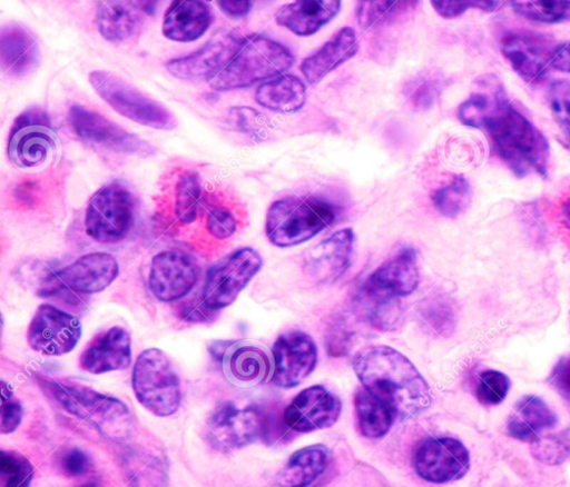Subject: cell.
I'll use <instances>...</instances> for the list:
<instances>
[{"label":"cell","mask_w":570,"mask_h":487,"mask_svg":"<svg viewBox=\"0 0 570 487\" xmlns=\"http://www.w3.org/2000/svg\"><path fill=\"white\" fill-rule=\"evenodd\" d=\"M363 387L385 401L395 418H409L425 410L431 402L430 388L415 366L389 346H371L353 361Z\"/></svg>","instance_id":"1"},{"label":"cell","mask_w":570,"mask_h":487,"mask_svg":"<svg viewBox=\"0 0 570 487\" xmlns=\"http://www.w3.org/2000/svg\"><path fill=\"white\" fill-rule=\"evenodd\" d=\"M497 156L518 177L539 175L549 169L550 147L544 135L508 100L485 120Z\"/></svg>","instance_id":"2"},{"label":"cell","mask_w":570,"mask_h":487,"mask_svg":"<svg viewBox=\"0 0 570 487\" xmlns=\"http://www.w3.org/2000/svg\"><path fill=\"white\" fill-rule=\"evenodd\" d=\"M337 209L331 202L307 196H287L268 208L265 232L271 244L293 247L303 244L330 227Z\"/></svg>","instance_id":"3"},{"label":"cell","mask_w":570,"mask_h":487,"mask_svg":"<svg viewBox=\"0 0 570 487\" xmlns=\"http://www.w3.org/2000/svg\"><path fill=\"white\" fill-rule=\"evenodd\" d=\"M47 387L65 410L87 421L106 438L122 443L131 436L132 417L120 399L77 384L48 381Z\"/></svg>","instance_id":"4"},{"label":"cell","mask_w":570,"mask_h":487,"mask_svg":"<svg viewBox=\"0 0 570 487\" xmlns=\"http://www.w3.org/2000/svg\"><path fill=\"white\" fill-rule=\"evenodd\" d=\"M294 62L292 52L268 38L249 34L227 67L209 81L218 91L245 88L282 74Z\"/></svg>","instance_id":"5"},{"label":"cell","mask_w":570,"mask_h":487,"mask_svg":"<svg viewBox=\"0 0 570 487\" xmlns=\"http://www.w3.org/2000/svg\"><path fill=\"white\" fill-rule=\"evenodd\" d=\"M131 385L139 404L155 416H170L180 405L178 375L170 359L158 348H148L138 355Z\"/></svg>","instance_id":"6"},{"label":"cell","mask_w":570,"mask_h":487,"mask_svg":"<svg viewBox=\"0 0 570 487\" xmlns=\"http://www.w3.org/2000/svg\"><path fill=\"white\" fill-rule=\"evenodd\" d=\"M88 79L98 96L121 116L154 129L177 127L171 111L115 73L94 70Z\"/></svg>","instance_id":"7"},{"label":"cell","mask_w":570,"mask_h":487,"mask_svg":"<svg viewBox=\"0 0 570 487\" xmlns=\"http://www.w3.org/2000/svg\"><path fill=\"white\" fill-rule=\"evenodd\" d=\"M58 140L48 113L40 108H29L17 116L11 126L9 159L23 170L43 167L55 159Z\"/></svg>","instance_id":"8"},{"label":"cell","mask_w":570,"mask_h":487,"mask_svg":"<svg viewBox=\"0 0 570 487\" xmlns=\"http://www.w3.org/2000/svg\"><path fill=\"white\" fill-rule=\"evenodd\" d=\"M134 222V198L121 183L111 182L92 195L85 212L86 233L100 244L124 240Z\"/></svg>","instance_id":"9"},{"label":"cell","mask_w":570,"mask_h":487,"mask_svg":"<svg viewBox=\"0 0 570 487\" xmlns=\"http://www.w3.org/2000/svg\"><path fill=\"white\" fill-rule=\"evenodd\" d=\"M262 266V257L250 247L236 249L220 258L207 272L203 304L214 311L228 307Z\"/></svg>","instance_id":"10"},{"label":"cell","mask_w":570,"mask_h":487,"mask_svg":"<svg viewBox=\"0 0 570 487\" xmlns=\"http://www.w3.org/2000/svg\"><path fill=\"white\" fill-rule=\"evenodd\" d=\"M68 123L80 140L98 149L139 157L153 156L156 151L148 141L79 105L69 108Z\"/></svg>","instance_id":"11"},{"label":"cell","mask_w":570,"mask_h":487,"mask_svg":"<svg viewBox=\"0 0 570 487\" xmlns=\"http://www.w3.org/2000/svg\"><path fill=\"white\" fill-rule=\"evenodd\" d=\"M207 438L218 450L230 451L268 434V417L257 407L223 402L206 423Z\"/></svg>","instance_id":"12"},{"label":"cell","mask_w":570,"mask_h":487,"mask_svg":"<svg viewBox=\"0 0 570 487\" xmlns=\"http://www.w3.org/2000/svg\"><path fill=\"white\" fill-rule=\"evenodd\" d=\"M245 39L235 29L219 31L193 53L167 61L166 69L185 81L212 80L234 59Z\"/></svg>","instance_id":"13"},{"label":"cell","mask_w":570,"mask_h":487,"mask_svg":"<svg viewBox=\"0 0 570 487\" xmlns=\"http://www.w3.org/2000/svg\"><path fill=\"white\" fill-rule=\"evenodd\" d=\"M80 337L79 319L50 304L38 306L27 329L30 348L46 356L70 352Z\"/></svg>","instance_id":"14"},{"label":"cell","mask_w":570,"mask_h":487,"mask_svg":"<svg viewBox=\"0 0 570 487\" xmlns=\"http://www.w3.org/2000/svg\"><path fill=\"white\" fill-rule=\"evenodd\" d=\"M413 464L426 481L444 484L462 478L470 468L466 447L452 437H430L415 449Z\"/></svg>","instance_id":"15"},{"label":"cell","mask_w":570,"mask_h":487,"mask_svg":"<svg viewBox=\"0 0 570 487\" xmlns=\"http://www.w3.org/2000/svg\"><path fill=\"white\" fill-rule=\"evenodd\" d=\"M500 46L503 57L527 82L544 78L558 47L550 36L525 30L508 32Z\"/></svg>","instance_id":"16"},{"label":"cell","mask_w":570,"mask_h":487,"mask_svg":"<svg viewBox=\"0 0 570 487\" xmlns=\"http://www.w3.org/2000/svg\"><path fill=\"white\" fill-rule=\"evenodd\" d=\"M198 272L196 261L187 252L179 249L160 251L151 259L149 289L160 301L179 300L194 288Z\"/></svg>","instance_id":"17"},{"label":"cell","mask_w":570,"mask_h":487,"mask_svg":"<svg viewBox=\"0 0 570 487\" xmlns=\"http://www.w3.org/2000/svg\"><path fill=\"white\" fill-rule=\"evenodd\" d=\"M116 258L104 251L86 254L68 266L50 275L48 289L67 288L82 295L97 294L106 289L118 276Z\"/></svg>","instance_id":"18"},{"label":"cell","mask_w":570,"mask_h":487,"mask_svg":"<svg viewBox=\"0 0 570 487\" xmlns=\"http://www.w3.org/2000/svg\"><path fill=\"white\" fill-rule=\"evenodd\" d=\"M272 381L282 388L299 385L314 370L317 349L313 339L305 332H285L273 345Z\"/></svg>","instance_id":"19"},{"label":"cell","mask_w":570,"mask_h":487,"mask_svg":"<svg viewBox=\"0 0 570 487\" xmlns=\"http://www.w3.org/2000/svg\"><path fill=\"white\" fill-rule=\"evenodd\" d=\"M340 398L321 385L302 390L285 408V425L297 433H309L333 426L341 414Z\"/></svg>","instance_id":"20"},{"label":"cell","mask_w":570,"mask_h":487,"mask_svg":"<svg viewBox=\"0 0 570 487\" xmlns=\"http://www.w3.org/2000/svg\"><path fill=\"white\" fill-rule=\"evenodd\" d=\"M354 232L341 229L309 248L303 259V272L316 285L335 281L350 266L354 249Z\"/></svg>","instance_id":"21"},{"label":"cell","mask_w":570,"mask_h":487,"mask_svg":"<svg viewBox=\"0 0 570 487\" xmlns=\"http://www.w3.org/2000/svg\"><path fill=\"white\" fill-rule=\"evenodd\" d=\"M419 281L416 254L412 248H402L368 276L362 289L400 298L411 295L417 288Z\"/></svg>","instance_id":"22"},{"label":"cell","mask_w":570,"mask_h":487,"mask_svg":"<svg viewBox=\"0 0 570 487\" xmlns=\"http://www.w3.org/2000/svg\"><path fill=\"white\" fill-rule=\"evenodd\" d=\"M131 362V338L120 326H112L98 334L79 357V366L90 374L122 370Z\"/></svg>","instance_id":"23"},{"label":"cell","mask_w":570,"mask_h":487,"mask_svg":"<svg viewBox=\"0 0 570 487\" xmlns=\"http://www.w3.org/2000/svg\"><path fill=\"white\" fill-rule=\"evenodd\" d=\"M40 49L36 38L22 26L9 23L0 31V62L13 78L30 74L39 64Z\"/></svg>","instance_id":"24"},{"label":"cell","mask_w":570,"mask_h":487,"mask_svg":"<svg viewBox=\"0 0 570 487\" xmlns=\"http://www.w3.org/2000/svg\"><path fill=\"white\" fill-rule=\"evenodd\" d=\"M212 20L210 9L204 1H173L164 14L161 30L170 40L190 42L207 31Z\"/></svg>","instance_id":"25"},{"label":"cell","mask_w":570,"mask_h":487,"mask_svg":"<svg viewBox=\"0 0 570 487\" xmlns=\"http://www.w3.org/2000/svg\"><path fill=\"white\" fill-rule=\"evenodd\" d=\"M340 9L337 0H298L283 6L275 19L294 34L307 37L334 19Z\"/></svg>","instance_id":"26"},{"label":"cell","mask_w":570,"mask_h":487,"mask_svg":"<svg viewBox=\"0 0 570 487\" xmlns=\"http://www.w3.org/2000/svg\"><path fill=\"white\" fill-rule=\"evenodd\" d=\"M358 49L354 29L344 27L331 37L317 51L305 58L301 72L308 83L322 80L327 73L351 59Z\"/></svg>","instance_id":"27"},{"label":"cell","mask_w":570,"mask_h":487,"mask_svg":"<svg viewBox=\"0 0 570 487\" xmlns=\"http://www.w3.org/2000/svg\"><path fill=\"white\" fill-rule=\"evenodd\" d=\"M222 358L227 379L239 387L255 386L264 381L271 371L268 356L254 345H229Z\"/></svg>","instance_id":"28"},{"label":"cell","mask_w":570,"mask_h":487,"mask_svg":"<svg viewBox=\"0 0 570 487\" xmlns=\"http://www.w3.org/2000/svg\"><path fill=\"white\" fill-rule=\"evenodd\" d=\"M142 14L137 1H100L95 21L104 39L124 42L139 32Z\"/></svg>","instance_id":"29"},{"label":"cell","mask_w":570,"mask_h":487,"mask_svg":"<svg viewBox=\"0 0 570 487\" xmlns=\"http://www.w3.org/2000/svg\"><path fill=\"white\" fill-rule=\"evenodd\" d=\"M557 424L551 408L537 396L522 397L507 421V434L518 440L533 443Z\"/></svg>","instance_id":"30"},{"label":"cell","mask_w":570,"mask_h":487,"mask_svg":"<svg viewBox=\"0 0 570 487\" xmlns=\"http://www.w3.org/2000/svg\"><path fill=\"white\" fill-rule=\"evenodd\" d=\"M508 100L498 77L481 76L475 81L474 91L459 106L458 118L465 126L482 128L489 116Z\"/></svg>","instance_id":"31"},{"label":"cell","mask_w":570,"mask_h":487,"mask_svg":"<svg viewBox=\"0 0 570 487\" xmlns=\"http://www.w3.org/2000/svg\"><path fill=\"white\" fill-rule=\"evenodd\" d=\"M120 466L130 487H167L168 468L163 457L150 449L131 446L120 456Z\"/></svg>","instance_id":"32"},{"label":"cell","mask_w":570,"mask_h":487,"mask_svg":"<svg viewBox=\"0 0 570 487\" xmlns=\"http://www.w3.org/2000/svg\"><path fill=\"white\" fill-rule=\"evenodd\" d=\"M330 456L324 445H312L295 451L276 475V487L309 486L325 471Z\"/></svg>","instance_id":"33"},{"label":"cell","mask_w":570,"mask_h":487,"mask_svg":"<svg viewBox=\"0 0 570 487\" xmlns=\"http://www.w3.org/2000/svg\"><path fill=\"white\" fill-rule=\"evenodd\" d=\"M255 100L268 110L279 113L298 111L306 100V88L293 74H279L262 83L255 92Z\"/></svg>","instance_id":"34"},{"label":"cell","mask_w":570,"mask_h":487,"mask_svg":"<svg viewBox=\"0 0 570 487\" xmlns=\"http://www.w3.org/2000/svg\"><path fill=\"white\" fill-rule=\"evenodd\" d=\"M354 406L360 431L368 438L384 436L395 419L392 408L364 387L356 391Z\"/></svg>","instance_id":"35"},{"label":"cell","mask_w":570,"mask_h":487,"mask_svg":"<svg viewBox=\"0 0 570 487\" xmlns=\"http://www.w3.org/2000/svg\"><path fill=\"white\" fill-rule=\"evenodd\" d=\"M357 301L361 314L379 330L396 329L402 319L399 298L381 296L362 289Z\"/></svg>","instance_id":"36"},{"label":"cell","mask_w":570,"mask_h":487,"mask_svg":"<svg viewBox=\"0 0 570 487\" xmlns=\"http://www.w3.org/2000/svg\"><path fill=\"white\" fill-rule=\"evenodd\" d=\"M417 1H360L356 19L363 29L394 23L410 14Z\"/></svg>","instance_id":"37"},{"label":"cell","mask_w":570,"mask_h":487,"mask_svg":"<svg viewBox=\"0 0 570 487\" xmlns=\"http://www.w3.org/2000/svg\"><path fill=\"white\" fill-rule=\"evenodd\" d=\"M419 319L430 334L446 337L455 327V310L451 300L445 296H433L425 299L419 307Z\"/></svg>","instance_id":"38"},{"label":"cell","mask_w":570,"mask_h":487,"mask_svg":"<svg viewBox=\"0 0 570 487\" xmlns=\"http://www.w3.org/2000/svg\"><path fill=\"white\" fill-rule=\"evenodd\" d=\"M470 200L471 187L462 175H454L432 195L435 209L446 218L460 216L468 208Z\"/></svg>","instance_id":"39"},{"label":"cell","mask_w":570,"mask_h":487,"mask_svg":"<svg viewBox=\"0 0 570 487\" xmlns=\"http://www.w3.org/2000/svg\"><path fill=\"white\" fill-rule=\"evenodd\" d=\"M202 199V185L194 171H184L175 186V215L183 223L196 220Z\"/></svg>","instance_id":"40"},{"label":"cell","mask_w":570,"mask_h":487,"mask_svg":"<svg viewBox=\"0 0 570 487\" xmlns=\"http://www.w3.org/2000/svg\"><path fill=\"white\" fill-rule=\"evenodd\" d=\"M511 6L515 13L532 21L552 23L570 20V1L515 0Z\"/></svg>","instance_id":"41"},{"label":"cell","mask_w":570,"mask_h":487,"mask_svg":"<svg viewBox=\"0 0 570 487\" xmlns=\"http://www.w3.org/2000/svg\"><path fill=\"white\" fill-rule=\"evenodd\" d=\"M443 79L433 73L423 72L411 79L405 86V95L412 108L426 111L435 103Z\"/></svg>","instance_id":"42"},{"label":"cell","mask_w":570,"mask_h":487,"mask_svg":"<svg viewBox=\"0 0 570 487\" xmlns=\"http://www.w3.org/2000/svg\"><path fill=\"white\" fill-rule=\"evenodd\" d=\"M532 456L541 463L557 465L570 457V429L541 436L531 444Z\"/></svg>","instance_id":"43"},{"label":"cell","mask_w":570,"mask_h":487,"mask_svg":"<svg viewBox=\"0 0 570 487\" xmlns=\"http://www.w3.org/2000/svg\"><path fill=\"white\" fill-rule=\"evenodd\" d=\"M0 473L3 487H29L35 469L18 451H1Z\"/></svg>","instance_id":"44"},{"label":"cell","mask_w":570,"mask_h":487,"mask_svg":"<svg viewBox=\"0 0 570 487\" xmlns=\"http://www.w3.org/2000/svg\"><path fill=\"white\" fill-rule=\"evenodd\" d=\"M510 380L507 375L498 370H483L479 374L475 387L478 400L485 406L500 404L507 396Z\"/></svg>","instance_id":"45"},{"label":"cell","mask_w":570,"mask_h":487,"mask_svg":"<svg viewBox=\"0 0 570 487\" xmlns=\"http://www.w3.org/2000/svg\"><path fill=\"white\" fill-rule=\"evenodd\" d=\"M548 98L556 121L570 138V80L553 82Z\"/></svg>","instance_id":"46"},{"label":"cell","mask_w":570,"mask_h":487,"mask_svg":"<svg viewBox=\"0 0 570 487\" xmlns=\"http://www.w3.org/2000/svg\"><path fill=\"white\" fill-rule=\"evenodd\" d=\"M431 4L435 12L442 18L453 19L471 8L485 12L497 11L504 4V1H431Z\"/></svg>","instance_id":"47"},{"label":"cell","mask_w":570,"mask_h":487,"mask_svg":"<svg viewBox=\"0 0 570 487\" xmlns=\"http://www.w3.org/2000/svg\"><path fill=\"white\" fill-rule=\"evenodd\" d=\"M206 228L214 238L226 239L235 233L237 222L229 209L217 206L208 211Z\"/></svg>","instance_id":"48"},{"label":"cell","mask_w":570,"mask_h":487,"mask_svg":"<svg viewBox=\"0 0 570 487\" xmlns=\"http://www.w3.org/2000/svg\"><path fill=\"white\" fill-rule=\"evenodd\" d=\"M22 415L23 409L20 401L9 389L4 388V382H2L0 431L2 434L13 433L19 427Z\"/></svg>","instance_id":"49"},{"label":"cell","mask_w":570,"mask_h":487,"mask_svg":"<svg viewBox=\"0 0 570 487\" xmlns=\"http://www.w3.org/2000/svg\"><path fill=\"white\" fill-rule=\"evenodd\" d=\"M228 122L246 133H258L264 128V117L255 109L235 107L228 113Z\"/></svg>","instance_id":"50"},{"label":"cell","mask_w":570,"mask_h":487,"mask_svg":"<svg viewBox=\"0 0 570 487\" xmlns=\"http://www.w3.org/2000/svg\"><path fill=\"white\" fill-rule=\"evenodd\" d=\"M59 467L62 474L70 478L81 477L89 473L91 460L87 453L79 448L65 451L59 458Z\"/></svg>","instance_id":"51"},{"label":"cell","mask_w":570,"mask_h":487,"mask_svg":"<svg viewBox=\"0 0 570 487\" xmlns=\"http://www.w3.org/2000/svg\"><path fill=\"white\" fill-rule=\"evenodd\" d=\"M551 382L564 398L570 400V357L561 359L556 365Z\"/></svg>","instance_id":"52"},{"label":"cell","mask_w":570,"mask_h":487,"mask_svg":"<svg viewBox=\"0 0 570 487\" xmlns=\"http://www.w3.org/2000/svg\"><path fill=\"white\" fill-rule=\"evenodd\" d=\"M350 334L346 328L340 322L334 324L327 335L328 351L333 356L345 355L350 347Z\"/></svg>","instance_id":"53"},{"label":"cell","mask_w":570,"mask_h":487,"mask_svg":"<svg viewBox=\"0 0 570 487\" xmlns=\"http://www.w3.org/2000/svg\"><path fill=\"white\" fill-rule=\"evenodd\" d=\"M551 68L570 73V42L558 44L552 57Z\"/></svg>","instance_id":"54"},{"label":"cell","mask_w":570,"mask_h":487,"mask_svg":"<svg viewBox=\"0 0 570 487\" xmlns=\"http://www.w3.org/2000/svg\"><path fill=\"white\" fill-rule=\"evenodd\" d=\"M14 195L22 203H35L39 196V186L35 181H23L18 185Z\"/></svg>","instance_id":"55"},{"label":"cell","mask_w":570,"mask_h":487,"mask_svg":"<svg viewBox=\"0 0 570 487\" xmlns=\"http://www.w3.org/2000/svg\"><path fill=\"white\" fill-rule=\"evenodd\" d=\"M220 10L232 17H243L247 14L252 8V2L242 1H217Z\"/></svg>","instance_id":"56"},{"label":"cell","mask_w":570,"mask_h":487,"mask_svg":"<svg viewBox=\"0 0 570 487\" xmlns=\"http://www.w3.org/2000/svg\"><path fill=\"white\" fill-rule=\"evenodd\" d=\"M76 487H99L98 480L95 478L88 479Z\"/></svg>","instance_id":"57"},{"label":"cell","mask_w":570,"mask_h":487,"mask_svg":"<svg viewBox=\"0 0 570 487\" xmlns=\"http://www.w3.org/2000/svg\"><path fill=\"white\" fill-rule=\"evenodd\" d=\"M563 213H564L567 220L570 222V196L563 203Z\"/></svg>","instance_id":"58"},{"label":"cell","mask_w":570,"mask_h":487,"mask_svg":"<svg viewBox=\"0 0 570 487\" xmlns=\"http://www.w3.org/2000/svg\"><path fill=\"white\" fill-rule=\"evenodd\" d=\"M568 139H569V141H570V138H568Z\"/></svg>","instance_id":"59"}]
</instances>
